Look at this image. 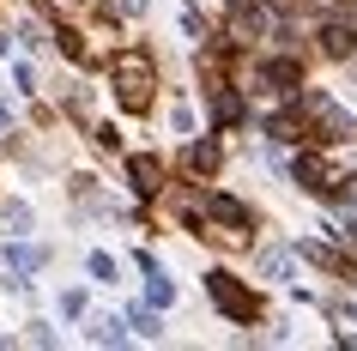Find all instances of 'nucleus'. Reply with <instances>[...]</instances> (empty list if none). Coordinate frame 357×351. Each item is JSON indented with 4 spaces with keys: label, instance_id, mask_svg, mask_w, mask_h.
<instances>
[{
    "label": "nucleus",
    "instance_id": "15",
    "mask_svg": "<svg viewBox=\"0 0 357 351\" xmlns=\"http://www.w3.org/2000/svg\"><path fill=\"white\" fill-rule=\"evenodd\" d=\"M188 164H194V170H212V164H218V151H212V146H194Z\"/></svg>",
    "mask_w": 357,
    "mask_h": 351
},
{
    "label": "nucleus",
    "instance_id": "16",
    "mask_svg": "<svg viewBox=\"0 0 357 351\" xmlns=\"http://www.w3.org/2000/svg\"><path fill=\"white\" fill-rule=\"evenodd\" d=\"M345 49H351V37H345V31L333 24V31H327V55H345Z\"/></svg>",
    "mask_w": 357,
    "mask_h": 351
},
{
    "label": "nucleus",
    "instance_id": "8",
    "mask_svg": "<svg viewBox=\"0 0 357 351\" xmlns=\"http://www.w3.org/2000/svg\"><path fill=\"white\" fill-rule=\"evenodd\" d=\"M133 188H139V194L158 188V158H133Z\"/></svg>",
    "mask_w": 357,
    "mask_h": 351
},
{
    "label": "nucleus",
    "instance_id": "5",
    "mask_svg": "<svg viewBox=\"0 0 357 351\" xmlns=\"http://www.w3.org/2000/svg\"><path fill=\"white\" fill-rule=\"evenodd\" d=\"M146 303H151V309H169V303H176V285H169V278H164V267H151V285H146Z\"/></svg>",
    "mask_w": 357,
    "mask_h": 351
},
{
    "label": "nucleus",
    "instance_id": "7",
    "mask_svg": "<svg viewBox=\"0 0 357 351\" xmlns=\"http://www.w3.org/2000/svg\"><path fill=\"white\" fill-rule=\"evenodd\" d=\"M206 212H212V218H225V224H248V206L225 200V194H212V200H206Z\"/></svg>",
    "mask_w": 357,
    "mask_h": 351
},
{
    "label": "nucleus",
    "instance_id": "10",
    "mask_svg": "<svg viewBox=\"0 0 357 351\" xmlns=\"http://www.w3.org/2000/svg\"><path fill=\"white\" fill-rule=\"evenodd\" d=\"M6 230H13V237H24V230H31V206H24V200L6 206Z\"/></svg>",
    "mask_w": 357,
    "mask_h": 351
},
{
    "label": "nucleus",
    "instance_id": "9",
    "mask_svg": "<svg viewBox=\"0 0 357 351\" xmlns=\"http://www.w3.org/2000/svg\"><path fill=\"white\" fill-rule=\"evenodd\" d=\"M261 273H266V278H291V255H284V248L261 255Z\"/></svg>",
    "mask_w": 357,
    "mask_h": 351
},
{
    "label": "nucleus",
    "instance_id": "11",
    "mask_svg": "<svg viewBox=\"0 0 357 351\" xmlns=\"http://www.w3.org/2000/svg\"><path fill=\"white\" fill-rule=\"evenodd\" d=\"M91 345H121V321H91Z\"/></svg>",
    "mask_w": 357,
    "mask_h": 351
},
{
    "label": "nucleus",
    "instance_id": "4",
    "mask_svg": "<svg viewBox=\"0 0 357 351\" xmlns=\"http://www.w3.org/2000/svg\"><path fill=\"white\" fill-rule=\"evenodd\" d=\"M297 79H303L297 61H266V67H261V85H266V91H291Z\"/></svg>",
    "mask_w": 357,
    "mask_h": 351
},
{
    "label": "nucleus",
    "instance_id": "3",
    "mask_svg": "<svg viewBox=\"0 0 357 351\" xmlns=\"http://www.w3.org/2000/svg\"><path fill=\"white\" fill-rule=\"evenodd\" d=\"M297 182H303V188H315V194H333V182H339V176H333L327 164H321L315 151H303V158H297Z\"/></svg>",
    "mask_w": 357,
    "mask_h": 351
},
{
    "label": "nucleus",
    "instance_id": "1",
    "mask_svg": "<svg viewBox=\"0 0 357 351\" xmlns=\"http://www.w3.org/2000/svg\"><path fill=\"white\" fill-rule=\"evenodd\" d=\"M206 291H212V303H218L230 321H255V297H248L230 273H206Z\"/></svg>",
    "mask_w": 357,
    "mask_h": 351
},
{
    "label": "nucleus",
    "instance_id": "13",
    "mask_svg": "<svg viewBox=\"0 0 357 351\" xmlns=\"http://www.w3.org/2000/svg\"><path fill=\"white\" fill-rule=\"evenodd\" d=\"M133 333H139V339H158V315H151V309H133Z\"/></svg>",
    "mask_w": 357,
    "mask_h": 351
},
{
    "label": "nucleus",
    "instance_id": "2",
    "mask_svg": "<svg viewBox=\"0 0 357 351\" xmlns=\"http://www.w3.org/2000/svg\"><path fill=\"white\" fill-rule=\"evenodd\" d=\"M115 67H121V103H128V110H146V61L121 55Z\"/></svg>",
    "mask_w": 357,
    "mask_h": 351
},
{
    "label": "nucleus",
    "instance_id": "6",
    "mask_svg": "<svg viewBox=\"0 0 357 351\" xmlns=\"http://www.w3.org/2000/svg\"><path fill=\"white\" fill-rule=\"evenodd\" d=\"M6 267H13V273H37V267H43V248L19 242V248H6Z\"/></svg>",
    "mask_w": 357,
    "mask_h": 351
},
{
    "label": "nucleus",
    "instance_id": "12",
    "mask_svg": "<svg viewBox=\"0 0 357 351\" xmlns=\"http://www.w3.org/2000/svg\"><path fill=\"white\" fill-rule=\"evenodd\" d=\"M218 121H225V128H230V121H243V103H236L230 91H218Z\"/></svg>",
    "mask_w": 357,
    "mask_h": 351
},
{
    "label": "nucleus",
    "instance_id": "17",
    "mask_svg": "<svg viewBox=\"0 0 357 351\" xmlns=\"http://www.w3.org/2000/svg\"><path fill=\"white\" fill-rule=\"evenodd\" d=\"M139 6H146V0H121V13H139Z\"/></svg>",
    "mask_w": 357,
    "mask_h": 351
},
{
    "label": "nucleus",
    "instance_id": "14",
    "mask_svg": "<svg viewBox=\"0 0 357 351\" xmlns=\"http://www.w3.org/2000/svg\"><path fill=\"white\" fill-rule=\"evenodd\" d=\"M91 278H97V285H115V260L109 255H91Z\"/></svg>",
    "mask_w": 357,
    "mask_h": 351
}]
</instances>
